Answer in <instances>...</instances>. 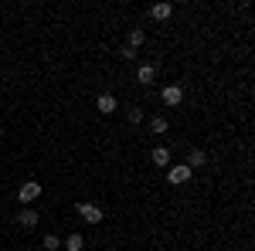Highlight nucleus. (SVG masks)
Returning a JSON list of instances; mask_svg holds the SVG:
<instances>
[{"label":"nucleus","instance_id":"f257e3e1","mask_svg":"<svg viewBox=\"0 0 255 251\" xmlns=\"http://www.w3.org/2000/svg\"><path fill=\"white\" fill-rule=\"evenodd\" d=\"M41 193H44V187H41L38 180H27L24 187L17 190V200H24V204H31V200H38Z\"/></svg>","mask_w":255,"mask_h":251},{"label":"nucleus","instance_id":"f03ea898","mask_svg":"<svg viewBox=\"0 0 255 251\" xmlns=\"http://www.w3.org/2000/svg\"><path fill=\"white\" fill-rule=\"evenodd\" d=\"M191 173H194V170H187L184 163H177V167H170V170H167V180H170L174 187H184V183L191 180Z\"/></svg>","mask_w":255,"mask_h":251},{"label":"nucleus","instance_id":"7ed1b4c3","mask_svg":"<svg viewBox=\"0 0 255 251\" xmlns=\"http://www.w3.org/2000/svg\"><path fill=\"white\" fill-rule=\"evenodd\" d=\"M160 98H163V105H170V109H174V105L184 102V88H180V85H167V88L160 92Z\"/></svg>","mask_w":255,"mask_h":251},{"label":"nucleus","instance_id":"20e7f679","mask_svg":"<svg viewBox=\"0 0 255 251\" xmlns=\"http://www.w3.org/2000/svg\"><path fill=\"white\" fill-rule=\"evenodd\" d=\"M75 211H79L82 221H89V224H99V221H102V211H99L96 204H85V200H82V204H75Z\"/></svg>","mask_w":255,"mask_h":251},{"label":"nucleus","instance_id":"39448f33","mask_svg":"<svg viewBox=\"0 0 255 251\" xmlns=\"http://www.w3.org/2000/svg\"><path fill=\"white\" fill-rule=\"evenodd\" d=\"M204 163H208V153H204L201 146H194V150L187 153V163H184V167H187V170H197V167H204Z\"/></svg>","mask_w":255,"mask_h":251},{"label":"nucleus","instance_id":"423d86ee","mask_svg":"<svg viewBox=\"0 0 255 251\" xmlns=\"http://www.w3.org/2000/svg\"><path fill=\"white\" fill-rule=\"evenodd\" d=\"M96 105H99V112H102V116H109V112H116V95L102 92V95L96 98Z\"/></svg>","mask_w":255,"mask_h":251},{"label":"nucleus","instance_id":"0eeeda50","mask_svg":"<svg viewBox=\"0 0 255 251\" xmlns=\"http://www.w3.org/2000/svg\"><path fill=\"white\" fill-rule=\"evenodd\" d=\"M17 221H20V228H38L41 214H38V211H31V207H24V211L17 214Z\"/></svg>","mask_w":255,"mask_h":251},{"label":"nucleus","instance_id":"6e6552de","mask_svg":"<svg viewBox=\"0 0 255 251\" xmlns=\"http://www.w3.org/2000/svg\"><path fill=\"white\" fill-rule=\"evenodd\" d=\"M153 78H157V68H153V65H139L136 68V82L139 85H150Z\"/></svg>","mask_w":255,"mask_h":251},{"label":"nucleus","instance_id":"1a4fd4ad","mask_svg":"<svg viewBox=\"0 0 255 251\" xmlns=\"http://www.w3.org/2000/svg\"><path fill=\"white\" fill-rule=\"evenodd\" d=\"M170 14H174L170 3H153V7H150V17H153V20H167Z\"/></svg>","mask_w":255,"mask_h":251},{"label":"nucleus","instance_id":"9d476101","mask_svg":"<svg viewBox=\"0 0 255 251\" xmlns=\"http://www.w3.org/2000/svg\"><path fill=\"white\" fill-rule=\"evenodd\" d=\"M150 160H153V167H170V150H163V146H157V150L150 153Z\"/></svg>","mask_w":255,"mask_h":251},{"label":"nucleus","instance_id":"9b49d317","mask_svg":"<svg viewBox=\"0 0 255 251\" xmlns=\"http://www.w3.org/2000/svg\"><path fill=\"white\" fill-rule=\"evenodd\" d=\"M65 248H68V251H82V248H85V238L72 231L68 238H65Z\"/></svg>","mask_w":255,"mask_h":251},{"label":"nucleus","instance_id":"f8f14e48","mask_svg":"<svg viewBox=\"0 0 255 251\" xmlns=\"http://www.w3.org/2000/svg\"><path fill=\"white\" fill-rule=\"evenodd\" d=\"M143 41H146V34H143V27H133V31H129V48L136 51V48L143 44Z\"/></svg>","mask_w":255,"mask_h":251},{"label":"nucleus","instance_id":"ddd939ff","mask_svg":"<svg viewBox=\"0 0 255 251\" xmlns=\"http://www.w3.org/2000/svg\"><path fill=\"white\" fill-rule=\"evenodd\" d=\"M150 129H153V133H167V119L153 116V119H150Z\"/></svg>","mask_w":255,"mask_h":251},{"label":"nucleus","instance_id":"4468645a","mask_svg":"<svg viewBox=\"0 0 255 251\" xmlns=\"http://www.w3.org/2000/svg\"><path fill=\"white\" fill-rule=\"evenodd\" d=\"M126 119H129L133 126H139V122H143V109H136V105H133V109H126Z\"/></svg>","mask_w":255,"mask_h":251},{"label":"nucleus","instance_id":"2eb2a0df","mask_svg":"<svg viewBox=\"0 0 255 251\" xmlns=\"http://www.w3.org/2000/svg\"><path fill=\"white\" fill-rule=\"evenodd\" d=\"M55 248H61V241L55 234H44V251H55Z\"/></svg>","mask_w":255,"mask_h":251},{"label":"nucleus","instance_id":"dca6fc26","mask_svg":"<svg viewBox=\"0 0 255 251\" xmlns=\"http://www.w3.org/2000/svg\"><path fill=\"white\" fill-rule=\"evenodd\" d=\"M0 136H3V126H0Z\"/></svg>","mask_w":255,"mask_h":251}]
</instances>
